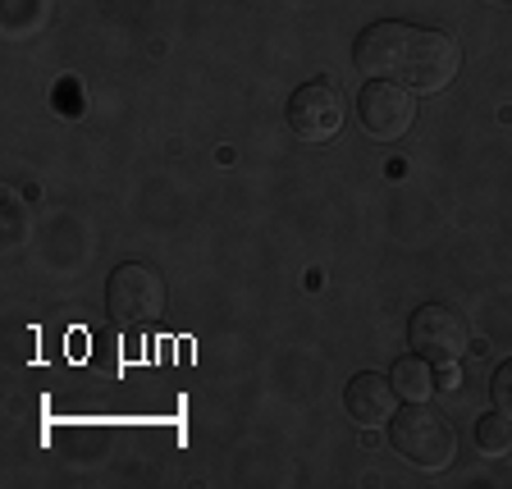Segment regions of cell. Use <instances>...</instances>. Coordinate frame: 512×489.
<instances>
[{
	"label": "cell",
	"instance_id": "6da1fadb",
	"mask_svg": "<svg viewBox=\"0 0 512 489\" xmlns=\"http://www.w3.org/2000/svg\"><path fill=\"white\" fill-rule=\"evenodd\" d=\"M352 64L371 78H389L412 92H444L462 69V51L448 32L416 28V23L384 19L357 37Z\"/></svg>",
	"mask_w": 512,
	"mask_h": 489
},
{
	"label": "cell",
	"instance_id": "7a4b0ae2",
	"mask_svg": "<svg viewBox=\"0 0 512 489\" xmlns=\"http://www.w3.org/2000/svg\"><path fill=\"white\" fill-rule=\"evenodd\" d=\"M389 444L398 458H407L421 471H444L458 453V435L448 426V416H439L426 403H407L403 412L389 416Z\"/></svg>",
	"mask_w": 512,
	"mask_h": 489
},
{
	"label": "cell",
	"instance_id": "3957f363",
	"mask_svg": "<svg viewBox=\"0 0 512 489\" xmlns=\"http://www.w3.org/2000/svg\"><path fill=\"white\" fill-rule=\"evenodd\" d=\"M106 307L115 325H151L165 316V279L156 266L124 261L106 279Z\"/></svg>",
	"mask_w": 512,
	"mask_h": 489
},
{
	"label": "cell",
	"instance_id": "277c9868",
	"mask_svg": "<svg viewBox=\"0 0 512 489\" xmlns=\"http://www.w3.org/2000/svg\"><path fill=\"white\" fill-rule=\"evenodd\" d=\"M407 334H412V348L421 352L426 362H439V366H458L462 357H467V348H471L467 320H462L453 307H444V302H426V307H416Z\"/></svg>",
	"mask_w": 512,
	"mask_h": 489
},
{
	"label": "cell",
	"instance_id": "5b68a950",
	"mask_svg": "<svg viewBox=\"0 0 512 489\" xmlns=\"http://www.w3.org/2000/svg\"><path fill=\"white\" fill-rule=\"evenodd\" d=\"M357 110H362V128L380 142H398L407 128L416 124V96L412 87L389 83V78H371L357 96Z\"/></svg>",
	"mask_w": 512,
	"mask_h": 489
},
{
	"label": "cell",
	"instance_id": "8992f818",
	"mask_svg": "<svg viewBox=\"0 0 512 489\" xmlns=\"http://www.w3.org/2000/svg\"><path fill=\"white\" fill-rule=\"evenodd\" d=\"M288 128L302 142H330L343 128V92L330 78L302 83L298 92L288 96Z\"/></svg>",
	"mask_w": 512,
	"mask_h": 489
},
{
	"label": "cell",
	"instance_id": "52a82bcc",
	"mask_svg": "<svg viewBox=\"0 0 512 489\" xmlns=\"http://www.w3.org/2000/svg\"><path fill=\"white\" fill-rule=\"evenodd\" d=\"M343 403H348V416L357 421V426L375 430L384 426L389 416H394V384H389V375H375V371H362V375H352L348 389H343Z\"/></svg>",
	"mask_w": 512,
	"mask_h": 489
},
{
	"label": "cell",
	"instance_id": "ba28073f",
	"mask_svg": "<svg viewBox=\"0 0 512 489\" xmlns=\"http://www.w3.org/2000/svg\"><path fill=\"white\" fill-rule=\"evenodd\" d=\"M389 384H394V394L403 403H430V394H435V375H430V362L421 352L398 357L394 371H389Z\"/></svg>",
	"mask_w": 512,
	"mask_h": 489
},
{
	"label": "cell",
	"instance_id": "9c48e42d",
	"mask_svg": "<svg viewBox=\"0 0 512 489\" xmlns=\"http://www.w3.org/2000/svg\"><path fill=\"white\" fill-rule=\"evenodd\" d=\"M476 448H480V458H508L512 453V412L494 407V412L480 416L476 421Z\"/></svg>",
	"mask_w": 512,
	"mask_h": 489
},
{
	"label": "cell",
	"instance_id": "30bf717a",
	"mask_svg": "<svg viewBox=\"0 0 512 489\" xmlns=\"http://www.w3.org/2000/svg\"><path fill=\"white\" fill-rule=\"evenodd\" d=\"M490 398L503 407V412H512V357L494 371V380H490Z\"/></svg>",
	"mask_w": 512,
	"mask_h": 489
},
{
	"label": "cell",
	"instance_id": "8fae6325",
	"mask_svg": "<svg viewBox=\"0 0 512 489\" xmlns=\"http://www.w3.org/2000/svg\"><path fill=\"white\" fill-rule=\"evenodd\" d=\"M499 5H512V0H499Z\"/></svg>",
	"mask_w": 512,
	"mask_h": 489
}]
</instances>
